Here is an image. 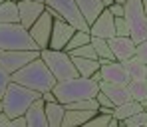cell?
<instances>
[{"instance_id": "cell-1", "label": "cell", "mask_w": 147, "mask_h": 127, "mask_svg": "<svg viewBox=\"0 0 147 127\" xmlns=\"http://www.w3.org/2000/svg\"><path fill=\"white\" fill-rule=\"evenodd\" d=\"M10 79L16 81V83H22V85L34 89V91H40V93L50 91L56 85V81H58L54 77V74L50 72V68L46 66V62L40 56L34 58L32 62H28L24 68H20L18 72H14L10 76Z\"/></svg>"}, {"instance_id": "cell-2", "label": "cell", "mask_w": 147, "mask_h": 127, "mask_svg": "<svg viewBox=\"0 0 147 127\" xmlns=\"http://www.w3.org/2000/svg\"><path fill=\"white\" fill-rule=\"evenodd\" d=\"M56 99L60 103H70L78 99H88V97H96L99 91V81L94 77H84L76 76L64 81H56V85L52 87Z\"/></svg>"}, {"instance_id": "cell-3", "label": "cell", "mask_w": 147, "mask_h": 127, "mask_svg": "<svg viewBox=\"0 0 147 127\" xmlns=\"http://www.w3.org/2000/svg\"><path fill=\"white\" fill-rule=\"evenodd\" d=\"M38 97H42L40 91H34V89L26 87L22 83H16V81L10 79V83H8V87L2 95V109L10 117H18V115H24L26 109Z\"/></svg>"}, {"instance_id": "cell-4", "label": "cell", "mask_w": 147, "mask_h": 127, "mask_svg": "<svg viewBox=\"0 0 147 127\" xmlns=\"http://www.w3.org/2000/svg\"><path fill=\"white\" fill-rule=\"evenodd\" d=\"M0 50H40L32 40L30 30L20 22L0 24Z\"/></svg>"}, {"instance_id": "cell-5", "label": "cell", "mask_w": 147, "mask_h": 127, "mask_svg": "<svg viewBox=\"0 0 147 127\" xmlns=\"http://www.w3.org/2000/svg\"><path fill=\"white\" fill-rule=\"evenodd\" d=\"M40 58L46 62V66L50 68V72L54 74V77L58 81L70 79V77L80 76L76 66H74L72 56L66 50H54V48H44L40 50Z\"/></svg>"}, {"instance_id": "cell-6", "label": "cell", "mask_w": 147, "mask_h": 127, "mask_svg": "<svg viewBox=\"0 0 147 127\" xmlns=\"http://www.w3.org/2000/svg\"><path fill=\"white\" fill-rule=\"evenodd\" d=\"M123 16L129 24V36L135 44L147 40V14L143 10L141 0H125L123 2Z\"/></svg>"}, {"instance_id": "cell-7", "label": "cell", "mask_w": 147, "mask_h": 127, "mask_svg": "<svg viewBox=\"0 0 147 127\" xmlns=\"http://www.w3.org/2000/svg\"><path fill=\"white\" fill-rule=\"evenodd\" d=\"M44 4H46V8L52 14H60L76 30H88L90 32V24H88L82 8H80V4L76 0H46Z\"/></svg>"}, {"instance_id": "cell-8", "label": "cell", "mask_w": 147, "mask_h": 127, "mask_svg": "<svg viewBox=\"0 0 147 127\" xmlns=\"http://www.w3.org/2000/svg\"><path fill=\"white\" fill-rule=\"evenodd\" d=\"M38 56L40 50H0V66L12 76Z\"/></svg>"}, {"instance_id": "cell-9", "label": "cell", "mask_w": 147, "mask_h": 127, "mask_svg": "<svg viewBox=\"0 0 147 127\" xmlns=\"http://www.w3.org/2000/svg\"><path fill=\"white\" fill-rule=\"evenodd\" d=\"M52 24H54V16L50 14V10L46 8V10H44V12L38 16V20H36L34 24L28 28V30H30L32 40L38 44V48H40V50H44V48H48V46H50Z\"/></svg>"}, {"instance_id": "cell-10", "label": "cell", "mask_w": 147, "mask_h": 127, "mask_svg": "<svg viewBox=\"0 0 147 127\" xmlns=\"http://www.w3.org/2000/svg\"><path fill=\"white\" fill-rule=\"evenodd\" d=\"M52 14V12H50ZM54 16V24H52V36H50V46L54 50H64L66 44L70 42V38L74 36L76 28L70 22H66L60 14H52Z\"/></svg>"}, {"instance_id": "cell-11", "label": "cell", "mask_w": 147, "mask_h": 127, "mask_svg": "<svg viewBox=\"0 0 147 127\" xmlns=\"http://www.w3.org/2000/svg\"><path fill=\"white\" fill-rule=\"evenodd\" d=\"M99 64H101L99 66L101 79L111 81V83H121V85L129 83V74H127L123 62H117V60H99Z\"/></svg>"}, {"instance_id": "cell-12", "label": "cell", "mask_w": 147, "mask_h": 127, "mask_svg": "<svg viewBox=\"0 0 147 127\" xmlns=\"http://www.w3.org/2000/svg\"><path fill=\"white\" fill-rule=\"evenodd\" d=\"M90 34L92 36H99V38H113L115 36V16L107 10V6L98 14V18L90 24Z\"/></svg>"}, {"instance_id": "cell-13", "label": "cell", "mask_w": 147, "mask_h": 127, "mask_svg": "<svg viewBox=\"0 0 147 127\" xmlns=\"http://www.w3.org/2000/svg\"><path fill=\"white\" fill-rule=\"evenodd\" d=\"M18 2V16H20V24L24 28H30L38 20V16L46 10L44 2H36V0H16Z\"/></svg>"}, {"instance_id": "cell-14", "label": "cell", "mask_w": 147, "mask_h": 127, "mask_svg": "<svg viewBox=\"0 0 147 127\" xmlns=\"http://www.w3.org/2000/svg\"><path fill=\"white\" fill-rule=\"evenodd\" d=\"M107 42H109V48H111V52H113V56H115L117 62H127L129 58L135 56L137 44L133 42L131 36H113Z\"/></svg>"}, {"instance_id": "cell-15", "label": "cell", "mask_w": 147, "mask_h": 127, "mask_svg": "<svg viewBox=\"0 0 147 127\" xmlns=\"http://www.w3.org/2000/svg\"><path fill=\"white\" fill-rule=\"evenodd\" d=\"M26 121L28 127H48V117H46V101L42 97H38L26 109Z\"/></svg>"}, {"instance_id": "cell-16", "label": "cell", "mask_w": 147, "mask_h": 127, "mask_svg": "<svg viewBox=\"0 0 147 127\" xmlns=\"http://www.w3.org/2000/svg\"><path fill=\"white\" fill-rule=\"evenodd\" d=\"M99 89L113 101V105H121V103H125V101L131 99L127 85H121V83H111V81L101 79V81H99Z\"/></svg>"}, {"instance_id": "cell-17", "label": "cell", "mask_w": 147, "mask_h": 127, "mask_svg": "<svg viewBox=\"0 0 147 127\" xmlns=\"http://www.w3.org/2000/svg\"><path fill=\"white\" fill-rule=\"evenodd\" d=\"M96 113L98 111H94V109H66L62 127H82V125H86Z\"/></svg>"}, {"instance_id": "cell-18", "label": "cell", "mask_w": 147, "mask_h": 127, "mask_svg": "<svg viewBox=\"0 0 147 127\" xmlns=\"http://www.w3.org/2000/svg\"><path fill=\"white\" fill-rule=\"evenodd\" d=\"M64 113H66V107H64V103H60L58 99H56V101H48V103H46L48 127H62Z\"/></svg>"}, {"instance_id": "cell-19", "label": "cell", "mask_w": 147, "mask_h": 127, "mask_svg": "<svg viewBox=\"0 0 147 127\" xmlns=\"http://www.w3.org/2000/svg\"><path fill=\"white\" fill-rule=\"evenodd\" d=\"M74 60V66L78 70V74L84 77H92L96 72H99V58L94 60V58H72Z\"/></svg>"}, {"instance_id": "cell-20", "label": "cell", "mask_w": 147, "mask_h": 127, "mask_svg": "<svg viewBox=\"0 0 147 127\" xmlns=\"http://www.w3.org/2000/svg\"><path fill=\"white\" fill-rule=\"evenodd\" d=\"M76 2L80 4V8H82V12H84V16L88 20V24H92L98 18V14L105 8L103 0H76Z\"/></svg>"}, {"instance_id": "cell-21", "label": "cell", "mask_w": 147, "mask_h": 127, "mask_svg": "<svg viewBox=\"0 0 147 127\" xmlns=\"http://www.w3.org/2000/svg\"><path fill=\"white\" fill-rule=\"evenodd\" d=\"M141 109H145L141 101L129 99V101H125V103H121V105H115V107H113V117L119 119V121H123V119L131 117L133 113H137V111H141Z\"/></svg>"}, {"instance_id": "cell-22", "label": "cell", "mask_w": 147, "mask_h": 127, "mask_svg": "<svg viewBox=\"0 0 147 127\" xmlns=\"http://www.w3.org/2000/svg\"><path fill=\"white\" fill-rule=\"evenodd\" d=\"M4 22H20L16 0H4L0 4V24H4Z\"/></svg>"}, {"instance_id": "cell-23", "label": "cell", "mask_w": 147, "mask_h": 127, "mask_svg": "<svg viewBox=\"0 0 147 127\" xmlns=\"http://www.w3.org/2000/svg\"><path fill=\"white\" fill-rule=\"evenodd\" d=\"M123 64H125V70H127V74H129V79H147V64L139 62L135 56L129 58V60L123 62Z\"/></svg>"}, {"instance_id": "cell-24", "label": "cell", "mask_w": 147, "mask_h": 127, "mask_svg": "<svg viewBox=\"0 0 147 127\" xmlns=\"http://www.w3.org/2000/svg\"><path fill=\"white\" fill-rule=\"evenodd\" d=\"M127 89L131 99H137V101L147 99V79H129Z\"/></svg>"}, {"instance_id": "cell-25", "label": "cell", "mask_w": 147, "mask_h": 127, "mask_svg": "<svg viewBox=\"0 0 147 127\" xmlns=\"http://www.w3.org/2000/svg\"><path fill=\"white\" fill-rule=\"evenodd\" d=\"M92 46L96 48L99 60H115L113 52L109 48V42L105 38H99V36H92Z\"/></svg>"}, {"instance_id": "cell-26", "label": "cell", "mask_w": 147, "mask_h": 127, "mask_svg": "<svg viewBox=\"0 0 147 127\" xmlns=\"http://www.w3.org/2000/svg\"><path fill=\"white\" fill-rule=\"evenodd\" d=\"M92 42V34L88 32V30H76L74 32V36L70 38V42L66 44V52H72L74 48H80V46H84V44H90Z\"/></svg>"}, {"instance_id": "cell-27", "label": "cell", "mask_w": 147, "mask_h": 127, "mask_svg": "<svg viewBox=\"0 0 147 127\" xmlns=\"http://www.w3.org/2000/svg\"><path fill=\"white\" fill-rule=\"evenodd\" d=\"M121 125H127V127H147V109H141V111L133 113L131 117L123 119Z\"/></svg>"}, {"instance_id": "cell-28", "label": "cell", "mask_w": 147, "mask_h": 127, "mask_svg": "<svg viewBox=\"0 0 147 127\" xmlns=\"http://www.w3.org/2000/svg\"><path fill=\"white\" fill-rule=\"evenodd\" d=\"M72 58H94V60H98V52L96 48L92 46V42L90 44H84V46H80V48H74L72 52H68Z\"/></svg>"}, {"instance_id": "cell-29", "label": "cell", "mask_w": 147, "mask_h": 127, "mask_svg": "<svg viewBox=\"0 0 147 127\" xmlns=\"http://www.w3.org/2000/svg\"><path fill=\"white\" fill-rule=\"evenodd\" d=\"M111 113H101V111H98L88 123H86V127H109V121H111Z\"/></svg>"}, {"instance_id": "cell-30", "label": "cell", "mask_w": 147, "mask_h": 127, "mask_svg": "<svg viewBox=\"0 0 147 127\" xmlns=\"http://www.w3.org/2000/svg\"><path fill=\"white\" fill-rule=\"evenodd\" d=\"M115 36H129V24L125 16H115Z\"/></svg>"}, {"instance_id": "cell-31", "label": "cell", "mask_w": 147, "mask_h": 127, "mask_svg": "<svg viewBox=\"0 0 147 127\" xmlns=\"http://www.w3.org/2000/svg\"><path fill=\"white\" fill-rule=\"evenodd\" d=\"M135 58H137L139 62L147 64V40H143V42L137 44V48H135Z\"/></svg>"}, {"instance_id": "cell-32", "label": "cell", "mask_w": 147, "mask_h": 127, "mask_svg": "<svg viewBox=\"0 0 147 127\" xmlns=\"http://www.w3.org/2000/svg\"><path fill=\"white\" fill-rule=\"evenodd\" d=\"M8 83H10V74L0 66V99H2V95H4V91H6V87H8Z\"/></svg>"}, {"instance_id": "cell-33", "label": "cell", "mask_w": 147, "mask_h": 127, "mask_svg": "<svg viewBox=\"0 0 147 127\" xmlns=\"http://www.w3.org/2000/svg\"><path fill=\"white\" fill-rule=\"evenodd\" d=\"M96 99H98V103H99V105H103V107H115V105H113V101H111V99H109V97H107V95H105L101 89L98 91Z\"/></svg>"}, {"instance_id": "cell-34", "label": "cell", "mask_w": 147, "mask_h": 127, "mask_svg": "<svg viewBox=\"0 0 147 127\" xmlns=\"http://www.w3.org/2000/svg\"><path fill=\"white\" fill-rule=\"evenodd\" d=\"M107 10H109L113 16H123V4L121 2H111V4H107Z\"/></svg>"}, {"instance_id": "cell-35", "label": "cell", "mask_w": 147, "mask_h": 127, "mask_svg": "<svg viewBox=\"0 0 147 127\" xmlns=\"http://www.w3.org/2000/svg\"><path fill=\"white\" fill-rule=\"evenodd\" d=\"M0 127H12V117L4 111H0Z\"/></svg>"}, {"instance_id": "cell-36", "label": "cell", "mask_w": 147, "mask_h": 127, "mask_svg": "<svg viewBox=\"0 0 147 127\" xmlns=\"http://www.w3.org/2000/svg\"><path fill=\"white\" fill-rule=\"evenodd\" d=\"M12 127H28L26 115H18V117H12Z\"/></svg>"}, {"instance_id": "cell-37", "label": "cell", "mask_w": 147, "mask_h": 127, "mask_svg": "<svg viewBox=\"0 0 147 127\" xmlns=\"http://www.w3.org/2000/svg\"><path fill=\"white\" fill-rule=\"evenodd\" d=\"M42 99H44L46 103L48 101H56V95H54V91L50 89V91H44V93H42Z\"/></svg>"}, {"instance_id": "cell-38", "label": "cell", "mask_w": 147, "mask_h": 127, "mask_svg": "<svg viewBox=\"0 0 147 127\" xmlns=\"http://www.w3.org/2000/svg\"><path fill=\"white\" fill-rule=\"evenodd\" d=\"M141 4H143V10H145V14H147V0H141Z\"/></svg>"}, {"instance_id": "cell-39", "label": "cell", "mask_w": 147, "mask_h": 127, "mask_svg": "<svg viewBox=\"0 0 147 127\" xmlns=\"http://www.w3.org/2000/svg\"><path fill=\"white\" fill-rule=\"evenodd\" d=\"M111 2H113V0H103V4H105V6H107V4H111Z\"/></svg>"}, {"instance_id": "cell-40", "label": "cell", "mask_w": 147, "mask_h": 127, "mask_svg": "<svg viewBox=\"0 0 147 127\" xmlns=\"http://www.w3.org/2000/svg\"><path fill=\"white\" fill-rule=\"evenodd\" d=\"M0 111H4V109H2V99H0Z\"/></svg>"}, {"instance_id": "cell-41", "label": "cell", "mask_w": 147, "mask_h": 127, "mask_svg": "<svg viewBox=\"0 0 147 127\" xmlns=\"http://www.w3.org/2000/svg\"><path fill=\"white\" fill-rule=\"evenodd\" d=\"M113 2H121V4H123V2H125V0H113Z\"/></svg>"}, {"instance_id": "cell-42", "label": "cell", "mask_w": 147, "mask_h": 127, "mask_svg": "<svg viewBox=\"0 0 147 127\" xmlns=\"http://www.w3.org/2000/svg\"><path fill=\"white\" fill-rule=\"evenodd\" d=\"M36 2H46V0H36Z\"/></svg>"}, {"instance_id": "cell-43", "label": "cell", "mask_w": 147, "mask_h": 127, "mask_svg": "<svg viewBox=\"0 0 147 127\" xmlns=\"http://www.w3.org/2000/svg\"><path fill=\"white\" fill-rule=\"evenodd\" d=\"M2 2H4V0H0V4H2Z\"/></svg>"}]
</instances>
